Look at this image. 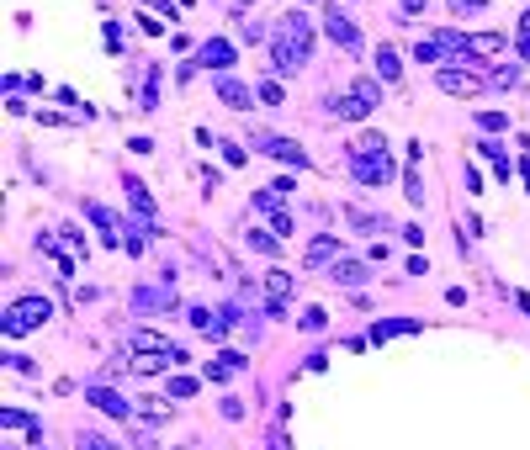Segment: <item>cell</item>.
Returning a JSON list of instances; mask_svg holds the SVG:
<instances>
[{
	"instance_id": "obj_12",
	"label": "cell",
	"mask_w": 530,
	"mask_h": 450,
	"mask_svg": "<svg viewBox=\"0 0 530 450\" xmlns=\"http://www.w3.org/2000/svg\"><path fill=\"white\" fill-rule=\"evenodd\" d=\"M122 191H128V202H132L138 217H154V196H149V186L138 175H122Z\"/></svg>"
},
{
	"instance_id": "obj_32",
	"label": "cell",
	"mask_w": 530,
	"mask_h": 450,
	"mask_svg": "<svg viewBox=\"0 0 530 450\" xmlns=\"http://www.w3.org/2000/svg\"><path fill=\"white\" fill-rule=\"evenodd\" d=\"M398 11H403V16H419V11H424V0H398Z\"/></svg>"
},
{
	"instance_id": "obj_29",
	"label": "cell",
	"mask_w": 530,
	"mask_h": 450,
	"mask_svg": "<svg viewBox=\"0 0 530 450\" xmlns=\"http://www.w3.org/2000/svg\"><path fill=\"white\" fill-rule=\"evenodd\" d=\"M403 191H409V202H424V191H419V175L409 170V180H403Z\"/></svg>"
},
{
	"instance_id": "obj_30",
	"label": "cell",
	"mask_w": 530,
	"mask_h": 450,
	"mask_svg": "<svg viewBox=\"0 0 530 450\" xmlns=\"http://www.w3.org/2000/svg\"><path fill=\"white\" fill-rule=\"evenodd\" d=\"M107 48H111V53L122 48V27H117V22H107Z\"/></svg>"
},
{
	"instance_id": "obj_4",
	"label": "cell",
	"mask_w": 530,
	"mask_h": 450,
	"mask_svg": "<svg viewBox=\"0 0 530 450\" xmlns=\"http://www.w3.org/2000/svg\"><path fill=\"white\" fill-rule=\"evenodd\" d=\"M355 180H361V186H382V180H393L387 154H355Z\"/></svg>"
},
{
	"instance_id": "obj_31",
	"label": "cell",
	"mask_w": 530,
	"mask_h": 450,
	"mask_svg": "<svg viewBox=\"0 0 530 450\" xmlns=\"http://www.w3.org/2000/svg\"><path fill=\"white\" fill-rule=\"evenodd\" d=\"M132 445H138V450H159V445H154V435H144V429H132Z\"/></svg>"
},
{
	"instance_id": "obj_33",
	"label": "cell",
	"mask_w": 530,
	"mask_h": 450,
	"mask_svg": "<svg viewBox=\"0 0 530 450\" xmlns=\"http://www.w3.org/2000/svg\"><path fill=\"white\" fill-rule=\"evenodd\" d=\"M271 450H292L287 439H281V429H271Z\"/></svg>"
},
{
	"instance_id": "obj_5",
	"label": "cell",
	"mask_w": 530,
	"mask_h": 450,
	"mask_svg": "<svg viewBox=\"0 0 530 450\" xmlns=\"http://www.w3.org/2000/svg\"><path fill=\"white\" fill-rule=\"evenodd\" d=\"M132 308L138 313H170L175 308V292H170V286H138V292H132Z\"/></svg>"
},
{
	"instance_id": "obj_11",
	"label": "cell",
	"mask_w": 530,
	"mask_h": 450,
	"mask_svg": "<svg viewBox=\"0 0 530 450\" xmlns=\"http://www.w3.org/2000/svg\"><path fill=\"white\" fill-rule=\"evenodd\" d=\"M398 334H419V318H382V323H372V339L366 344H387V339H398Z\"/></svg>"
},
{
	"instance_id": "obj_14",
	"label": "cell",
	"mask_w": 530,
	"mask_h": 450,
	"mask_svg": "<svg viewBox=\"0 0 530 450\" xmlns=\"http://www.w3.org/2000/svg\"><path fill=\"white\" fill-rule=\"evenodd\" d=\"M329 275H334L339 286H361L366 281V265L361 260H334V271H329Z\"/></svg>"
},
{
	"instance_id": "obj_8",
	"label": "cell",
	"mask_w": 530,
	"mask_h": 450,
	"mask_svg": "<svg viewBox=\"0 0 530 450\" xmlns=\"http://www.w3.org/2000/svg\"><path fill=\"white\" fill-rule=\"evenodd\" d=\"M85 397H90L101 414H111V418H128L132 414V403L122 397V392H111V387H85Z\"/></svg>"
},
{
	"instance_id": "obj_15",
	"label": "cell",
	"mask_w": 530,
	"mask_h": 450,
	"mask_svg": "<svg viewBox=\"0 0 530 450\" xmlns=\"http://www.w3.org/2000/svg\"><path fill=\"white\" fill-rule=\"evenodd\" d=\"M0 424H6V429H27V435H43V424H37V418L32 414H22V408H6V414H0Z\"/></svg>"
},
{
	"instance_id": "obj_28",
	"label": "cell",
	"mask_w": 530,
	"mask_h": 450,
	"mask_svg": "<svg viewBox=\"0 0 530 450\" xmlns=\"http://www.w3.org/2000/svg\"><path fill=\"white\" fill-rule=\"evenodd\" d=\"M451 6H456V11H461V16H477V11H482V6H488V0H451Z\"/></svg>"
},
{
	"instance_id": "obj_26",
	"label": "cell",
	"mask_w": 530,
	"mask_h": 450,
	"mask_svg": "<svg viewBox=\"0 0 530 450\" xmlns=\"http://www.w3.org/2000/svg\"><path fill=\"white\" fill-rule=\"evenodd\" d=\"M324 323H329L324 308H308V313H302V329H324Z\"/></svg>"
},
{
	"instance_id": "obj_3",
	"label": "cell",
	"mask_w": 530,
	"mask_h": 450,
	"mask_svg": "<svg viewBox=\"0 0 530 450\" xmlns=\"http://www.w3.org/2000/svg\"><path fill=\"white\" fill-rule=\"evenodd\" d=\"M324 32L334 37V43L345 48V53H361V27L350 22L345 11H334V6H329V11H324Z\"/></svg>"
},
{
	"instance_id": "obj_7",
	"label": "cell",
	"mask_w": 530,
	"mask_h": 450,
	"mask_svg": "<svg viewBox=\"0 0 530 450\" xmlns=\"http://www.w3.org/2000/svg\"><path fill=\"white\" fill-rule=\"evenodd\" d=\"M260 149H265V154H271V159H287V165L308 170V154H302V149H297V143H292V138H276V132H265V138H260Z\"/></svg>"
},
{
	"instance_id": "obj_22",
	"label": "cell",
	"mask_w": 530,
	"mask_h": 450,
	"mask_svg": "<svg viewBox=\"0 0 530 450\" xmlns=\"http://www.w3.org/2000/svg\"><path fill=\"white\" fill-rule=\"evenodd\" d=\"M260 101H265V107H281V101H287V90H281L276 80H260Z\"/></svg>"
},
{
	"instance_id": "obj_25",
	"label": "cell",
	"mask_w": 530,
	"mask_h": 450,
	"mask_svg": "<svg viewBox=\"0 0 530 450\" xmlns=\"http://www.w3.org/2000/svg\"><path fill=\"white\" fill-rule=\"evenodd\" d=\"M74 445H80V450H117V445H111V439H101V435H80V439H74Z\"/></svg>"
},
{
	"instance_id": "obj_19",
	"label": "cell",
	"mask_w": 530,
	"mask_h": 450,
	"mask_svg": "<svg viewBox=\"0 0 530 450\" xmlns=\"http://www.w3.org/2000/svg\"><path fill=\"white\" fill-rule=\"evenodd\" d=\"M482 159L494 165V175H498V180H509V159H504V149H498V143H482Z\"/></svg>"
},
{
	"instance_id": "obj_18",
	"label": "cell",
	"mask_w": 530,
	"mask_h": 450,
	"mask_svg": "<svg viewBox=\"0 0 530 450\" xmlns=\"http://www.w3.org/2000/svg\"><path fill=\"white\" fill-rule=\"evenodd\" d=\"M366 111H372V107H366V101H361V95H355V90H350V95H345V101H334V117H345V122H355V117H366Z\"/></svg>"
},
{
	"instance_id": "obj_9",
	"label": "cell",
	"mask_w": 530,
	"mask_h": 450,
	"mask_svg": "<svg viewBox=\"0 0 530 450\" xmlns=\"http://www.w3.org/2000/svg\"><path fill=\"white\" fill-rule=\"evenodd\" d=\"M217 101H223V107H233V111H244L254 95H250V85H239L233 74H217Z\"/></svg>"
},
{
	"instance_id": "obj_6",
	"label": "cell",
	"mask_w": 530,
	"mask_h": 450,
	"mask_svg": "<svg viewBox=\"0 0 530 450\" xmlns=\"http://www.w3.org/2000/svg\"><path fill=\"white\" fill-rule=\"evenodd\" d=\"M233 59H239V48H233L229 37H212V43H202V53H196V64H207V69H229Z\"/></svg>"
},
{
	"instance_id": "obj_20",
	"label": "cell",
	"mask_w": 530,
	"mask_h": 450,
	"mask_svg": "<svg viewBox=\"0 0 530 450\" xmlns=\"http://www.w3.org/2000/svg\"><path fill=\"white\" fill-rule=\"evenodd\" d=\"M244 244H250V249H260V254H276V238H271V233H260V228H250V233H244Z\"/></svg>"
},
{
	"instance_id": "obj_24",
	"label": "cell",
	"mask_w": 530,
	"mask_h": 450,
	"mask_svg": "<svg viewBox=\"0 0 530 450\" xmlns=\"http://www.w3.org/2000/svg\"><path fill=\"white\" fill-rule=\"evenodd\" d=\"M477 122H482V128H488V132H504V128H509V117H504V111H482Z\"/></svg>"
},
{
	"instance_id": "obj_17",
	"label": "cell",
	"mask_w": 530,
	"mask_h": 450,
	"mask_svg": "<svg viewBox=\"0 0 530 450\" xmlns=\"http://www.w3.org/2000/svg\"><path fill=\"white\" fill-rule=\"evenodd\" d=\"M376 74H382V80H398V74H403V59H398L393 48H376Z\"/></svg>"
},
{
	"instance_id": "obj_2",
	"label": "cell",
	"mask_w": 530,
	"mask_h": 450,
	"mask_svg": "<svg viewBox=\"0 0 530 450\" xmlns=\"http://www.w3.org/2000/svg\"><path fill=\"white\" fill-rule=\"evenodd\" d=\"M43 318H48V296H22V302H11V308H6V334H11V339H22V334L37 329Z\"/></svg>"
},
{
	"instance_id": "obj_16",
	"label": "cell",
	"mask_w": 530,
	"mask_h": 450,
	"mask_svg": "<svg viewBox=\"0 0 530 450\" xmlns=\"http://www.w3.org/2000/svg\"><path fill=\"white\" fill-rule=\"evenodd\" d=\"M467 48H472V53H504V32H477V37H467Z\"/></svg>"
},
{
	"instance_id": "obj_1",
	"label": "cell",
	"mask_w": 530,
	"mask_h": 450,
	"mask_svg": "<svg viewBox=\"0 0 530 450\" xmlns=\"http://www.w3.org/2000/svg\"><path fill=\"white\" fill-rule=\"evenodd\" d=\"M308 53H313V27H308V16L302 11H287L276 22V37H271V59H276V69H302L308 64Z\"/></svg>"
},
{
	"instance_id": "obj_13",
	"label": "cell",
	"mask_w": 530,
	"mask_h": 450,
	"mask_svg": "<svg viewBox=\"0 0 530 450\" xmlns=\"http://www.w3.org/2000/svg\"><path fill=\"white\" fill-rule=\"evenodd\" d=\"M334 260H339V238L318 233L313 244H308V265H334Z\"/></svg>"
},
{
	"instance_id": "obj_34",
	"label": "cell",
	"mask_w": 530,
	"mask_h": 450,
	"mask_svg": "<svg viewBox=\"0 0 530 450\" xmlns=\"http://www.w3.org/2000/svg\"><path fill=\"white\" fill-rule=\"evenodd\" d=\"M519 59H525V64H530V32H525V37H519Z\"/></svg>"
},
{
	"instance_id": "obj_27",
	"label": "cell",
	"mask_w": 530,
	"mask_h": 450,
	"mask_svg": "<svg viewBox=\"0 0 530 450\" xmlns=\"http://www.w3.org/2000/svg\"><path fill=\"white\" fill-rule=\"evenodd\" d=\"M271 228H276V233H292V217H287V207H276V212H271Z\"/></svg>"
},
{
	"instance_id": "obj_23",
	"label": "cell",
	"mask_w": 530,
	"mask_h": 450,
	"mask_svg": "<svg viewBox=\"0 0 530 450\" xmlns=\"http://www.w3.org/2000/svg\"><path fill=\"white\" fill-rule=\"evenodd\" d=\"M345 217H350V228H361V233H372V228H382V217H366L361 207H350Z\"/></svg>"
},
{
	"instance_id": "obj_10",
	"label": "cell",
	"mask_w": 530,
	"mask_h": 450,
	"mask_svg": "<svg viewBox=\"0 0 530 450\" xmlns=\"http://www.w3.org/2000/svg\"><path fill=\"white\" fill-rule=\"evenodd\" d=\"M440 90H446V95H477L482 80L467 74V69H440Z\"/></svg>"
},
{
	"instance_id": "obj_21",
	"label": "cell",
	"mask_w": 530,
	"mask_h": 450,
	"mask_svg": "<svg viewBox=\"0 0 530 450\" xmlns=\"http://www.w3.org/2000/svg\"><path fill=\"white\" fill-rule=\"evenodd\" d=\"M196 387H202L196 376H170V387H165V392H170V397H191Z\"/></svg>"
}]
</instances>
